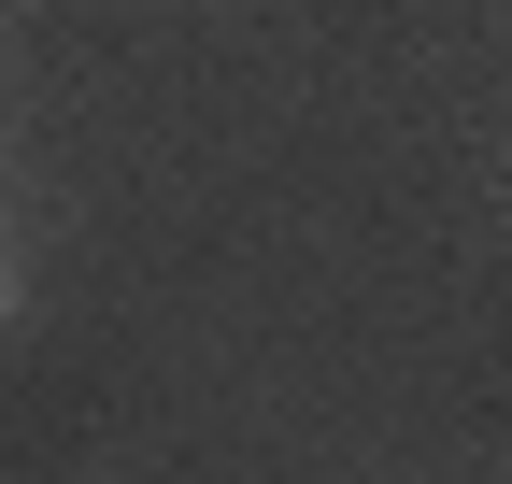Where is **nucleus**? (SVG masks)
<instances>
[{
    "mask_svg": "<svg viewBox=\"0 0 512 484\" xmlns=\"http://www.w3.org/2000/svg\"><path fill=\"white\" fill-rule=\"evenodd\" d=\"M0 314H15V285H0Z\"/></svg>",
    "mask_w": 512,
    "mask_h": 484,
    "instance_id": "1",
    "label": "nucleus"
}]
</instances>
